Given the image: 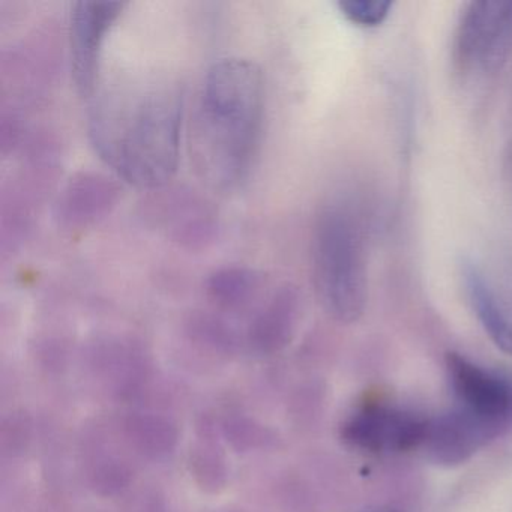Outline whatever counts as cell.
Wrapping results in <instances>:
<instances>
[{"label":"cell","mask_w":512,"mask_h":512,"mask_svg":"<svg viewBox=\"0 0 512 512\" xmlns=\"http://www.w3.org/2000/svg\"><path fill=\"white\" fill-rule=\"evenodd\" d=\"M512 50V2H472L461 14L454 58L463 71L497 73Z\"/></svg>","instance_id":"5b68a950"},{"label":"cell","mask_w":512,"mask_h":512,"mask_svg":"<svg viewBox=\"0 0 512 512\" xmlns=\"http://www.w3.org/2000/svg\"><path fill=\"white\" fill-rule=\"evenodd\" d=\"M265 116V77L256 62L226 58L215 62L197 95L191 118V158L197 175L212 190H238L259 151Z\"/></svg>","instance_id":"7a4b0ae2"},{"label":"cell","mask_w":512,"mask_h":512,"mask_svg":"<svg viewBox=\"0 0 512 512\" xmlns=\"http://www.w3.org/2000/svg\"><path fill=\"white\" fill-rule=\"evenodd\" d=\"M119 187L100 173H82L71 179L59 197L58 218L71 229L86 227L104 218L115 206Z\"/></svg>","instance_id":"ba28073f"},{"label":"cell","mask_w":512,"mask_h":512,"mask_svg":"<svg viewBox=\"0 0 512 512\" xmlns=\"http://www.w3.org/2000/svg\"><path fill=\"white\" fill-rule=\"evenodd\" d=\"M385 512H394V511H385Z\"/></svg>","instance_id":"7c38bea8"},{"label":"cell","mask_w":512,"mask_h":512,"mask_svg":"<svg viewBox=\"0 0 512 512\" xmlns=\"http://www.w3.org/2000/svg\"><path fill=\"white\" fill-rule=\"evenodd\" d=\"M460 269L470 305L485 334L502 352L512 356V305L497 295L473 260H461Z\"/></svg>","instance_id":"9c48e42d"},{"label":"cell","mask_w":512,"mask_h":512,"mask_svg":"<svg viewBox=\"0 0 512 512\" xmlns=\"http://www.w3.org/2000/svg\"><path fill=\"white\" fill-rule=\"evenodd\" d=\"M262 277L253 269L239 268H223L214 272L209 277L208 295L215 304L221 307H239V305L248 302L253 298L254 293L259 290Z\"/></svg>","instance_id":"30bf717a"},{"label":"cell","mask_w":512,"mask_h":512,"mask_svg":"<svg viewBox=\"0 0 512 512\" xmlns=\"http://www.w3.org/2000/svg\"><path fill=\"white\" fill-rule=\"evenodd\" d=\"M89 137L101 160L130 185L161 188L178 169L181 86L151 80L92 95Z\"/></svg>","instance_id":"6da1fadb"},{"label":"cell","mask_w":512,"mask_h":512,"mask_svg":"<svg viewBox=\"0 0 512 512\" xmlns=\"http://www.w3.org/2000/svg\"><path fill=\"white\" fill-rule=\"evenodd\" d=\"M455 407L488 442L512 428V380L458 353L446 356Z\"/></svg>","instance_id":"277c9868"},{"label":"cell","mask_w":512,"mask_h":512,"mask_svg":"<svg viewBox=\"0 0 512 512\" xmlns=\"http://www.w3.org/2000/svg\"><path fill=\"white\" fill-rule=\"evenodd\" d=\"M428 419L386 403H365L347 418L343 439L370 454L422 448Z\"/></svg>","instance_id":"8992f818"},{"label":"cell","mask_w":512,"mask_h":512,"mask_svg":"<svg viewBox=\"0 0 512 512\" xmlns=\"http://www.w3.org/2000/svg\"><path fill=\"white\" fill-rule=\"evenodd\" d=\"M124 8V2L82 0L71 11V67L82 97L91 98L98 89L104 41Z\"/></svg>","instance_id":"52a82bcc"},{"label":"cell","mask_w":512,"mask_h":512,"mask_svg":"<svg viewBox=\"0 0 512 512\" xmlns=\"http://www.w3.org/2000/svg\"><path fill=\"white\" fill-rule=\"evenodd\" d=\"M313 272L320 302L332 319H361L368 292L364 235L347 206L334 203L320 211L314 226Z\"/></svg>","instance_id":"3957f363"},{"label":"cell","mask_w":512,"mask_h":512,"mask_svg":"<svg viewBox=\"0 0 512 512\" xmlns=\"http://www.w3.org/2000/svg\"><path fill=\"white\" fill-rule=\"evenodd\" d=\"M389 0H343L338 4L343 16L361 28H377L388 19L392 10Z\"/></svg>","instance_id":"8fae6325"}]
</instances>
